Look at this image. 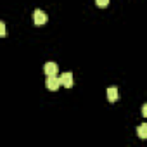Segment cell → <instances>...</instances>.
<instances>
[{"label": "cell", "mask_w": 147, "mask_h": 147, "mask_svg": "<svg viewBox=\"0 0 147 147\" xmlns=\"http://www.w3.org/2000/svg\"><path fill=\"white\" fill-rule=\"evenodd\" d=\"M62 85V82H61V76H57V75H54V76H47V82H45V87L49 88V90H52V92H55L59 87Z\"/></svg>", "instance_id": "1"}, {"label": "cell", "mask_w": 147, "mask_h": 147, "mask_svg": "<svg viewBox=\"0 0 147 147\" xmlns=\"http://www.w3.org/2000/svg\"><path fill=\"white\" fill-rule=\"evenodd\" d=\"M33 21H35L36 26H43V24L47 23V14H45L42 9H36V11L33 12Z\"/></svg>", "instance_id": "2"}, {"label": "cell", "mask_w": 147, "mask_h": 147, "mask_svg": "<svg viewBox=\"0 0 147 147\" xmlns=\"http://www.w3.org/2000/svg\"><path fill=\"white\" fill-rule=\"evenodd\" d=\"M43 71H45V75L47 76H54V75H57V71H59V66L55 64V62H47L45 64V67H43Z\"/></svg>", "instance_id": "3"}, {"label": "cell", "mask_w": 147, "mask_h": 147, "mask_svg": "<svg viewBox=\"0 0 147 147\" xmlns=\"http://www.w3.org/2000/svg\"><path fill=\"white\" fill-rule=\"evenodd\" d=\"M61 82H62V87L71 88L73 87V73H62V75H61Z\"/></svg>", "instance_id": "4"}, {"label": "cell", "mask_w": 147, "mask_h": 147, "mask_svg": "<svg viewBox=\"0 0 147 147\" xmlns=\"http://www.w3.org/2000/svg\"><path fill=\"white\" fill-rule=\"evenodd\" d=\"M107 100H109V102L118 100V88H116V87H109V88H107Z\"/></svg>", "instance_id": "5"}, {"label": "cell", "mask_w": 147, "mask_h": 147, "mask_svg": "<svg viewBox=\"0 0 147 147\" xmlns=\"http://www.w3.org/2000/svg\"><path fill=\"white\" fill-rule=\"evenodd\" d=\"M137 133L140 138H147V123H142L138 128H137Z\"/></svg>", "instance_id": "6"}, {"label": "cell", "mask_w": 147, "mask_h": 147, "mask_svg": "<svg viewBox=\"0 0 147 147\" xmlns=\"http://www.w3.org/2000/svg\"><path fill=\"white\" fill-rule=\"evenodd\" d=\"M95 4H97L99 7H107V4H109V0H95Z\"/></svg>", "instance_id": "7"}, {"label": "cell", "mask_w": 147, "mask_h": 147, "mask_svg": "<svg viewBox=\"0 0 147 147\" xmlns=\"http://www.w3.org/2000/svg\"><path fill=\"white\" fill-rule=\"evenodd\" d=\"M0 36H5V23H0Z\"/></svg>", "instance_id": "8"}, {"label": "cell", "mask_w": 147, "mask_h": 147, "mask_svg": "<svg viewBox=\"0 0 147 147\" xmlns=\"http://www.w3.org/2000/svg\"><path fill=\"white\" fill-rule=\"evenodd\" d=\"M142 116H144V118H147V104H144V106H142Z\"/></svg>", "instance_id": "9"}]
</instances>
